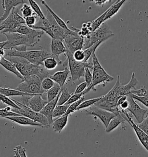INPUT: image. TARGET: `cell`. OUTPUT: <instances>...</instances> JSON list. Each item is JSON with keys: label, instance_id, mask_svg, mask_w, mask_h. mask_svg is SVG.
I'll return each instance as SVG.
<instances>
[{"label": "cell", "instance_id": "6", "mask_svg": "<svg viewBox=\"0 0 148 157\" xmlns=\"http://www.w3.org/2000/svg\"><path fill=\"white\" fill-rule=\"evenodd\" d=\"M16 89L32 94H47L42 88V81L38 76L32 75L24 78V81L20 83Z\"/></svg>", "mask_w": 148, "mask_h": 157}, {"label": "cell", "instance_id": "11", "mask_svg": "<svg viewBox=\"0 0 148 157\" xmlns=\"http://www.w3.org/2000/svg\"><path fill=\"white\" fill-rule=\"evenodd\" d=\"M120 114L133 128L135 133L139 141L143 146V147L148 151V135L145 133L141 128H139L137 124L134 123V121L133 120V117H131V116L130 115L129 113L127 112V110L120 109Z\"/></svg>", "mask_w": 148, "mask_h": 157}, {"label": "cell", "instance_id": "9", "mask_svg": "<svg viewBox=\"0 0 148 157\" xmlns=\"http://www.w3.org/2000/svg\"><path fill=\"white\" fill-rule=\"evenodd\" d=\"M43 94H35L34 96H23L18 101L23 105L28 106L32 111L40 112L48 104L47 100L42 98Z\"/></svg>", "mask_w": 148, "mask_h": 157}, {"label": "cell", "instance_id": "42", "mask_svg": "<svg viewBox=\"0 0 148 157\" xmlns=\"http://www.w3.org/2000/svg\"><path fill=\"white\" fill-rule=\"evenodd\" d=\"M131 93L138 96V97H144L147 95V94L148 93V90L143 86H142L139 89L133 90L131 92Z\"/></svg>", "mask_w": 148, "mask_h": 157}, {"label": "cell", "instance_id": "44", "mask_svg": "<svg viewBox=\"0 0 148 157\" xmlns=\"http://www.w3.org/2000/svg\"><path fill=\"white\" fill-rule=\"evenodd\" d=\"M74 59L78 62H84V52L83 50H79L75 51L73 54Z\"/></svg>", "mask_w": 148, "mask_h": 157}, {"label": "cell", "instance_id": "14", "mask_svg": "<svg viewBox=\"0 0 148 157\" xmlns=\"http://www.w3.org/2000/svg\"><path fill=\"white\" fill-rule=\"evenodd\" d=\"M16 33L27 36L30 39L31 46H34L38 43V42H35V39L38 38L39 39L44 33L42 31L32 29L26 25H20L16 28Z\"/></svg>", "mask_w": 148, "mask_h": 157}, {"label": "cell", "instance_id": "28", "mask_svg": "<svg viewBox=\"0 0 148 157\" xmlns=\"http://www.w3.org/2000/svg\"><path fill=\"white\" fill-rule=\"evenodd\" d=\"M62 63H63V61L60 60L58 56L51 57L43 61V66L46 70H51L55 69L58 65Z\"/></svg>", "mask_w": 148, "mask_h": 157}, {"label": "cell", "instance_id": "41", "mask_svg": "<svg viewBox=\"0 0 148 157\" xmlns=\"http://www.w3.org/2000/svg\"><path fill=\"white\" fill-rule=\"evenodd\" d=\"M20 115L12 111H8L5 108H1L0 109V116L1 117H12V116H20Z\"/></svg>", "mask_w": 148, "mask_h": 157}, {"label": "cell", "instance_id": "3", "mask_svg": "<svg viewBox=\"0 0 148 157\" xmlns=\"http://www.w3.org/2000/svg\"><path fill=\"white\" fill-rule=\"evenodd\" d=\"M5 56L22 57L32 64L42 65H43V61L47 58L56 56L43 50L18 51L14 48L5 50Z\"/></svg>", "mask_w": 148, "mask_h": 157}, {"label": "cell", "instance_id": "19", "mask_svg": "<svg viewBox=\"0 0 148 157\" xmlns=\"http://www.w3.org/2000/svg\"><path fill=\"white\" fill-rule=\"evenodd\" d=\"M69 69L65 67L64 70L58 71L53 75H50L49 77L55 83L59 84L61 88H63L65 85L67 79L69 77Z\"/></svg>", "mask_w": 148, "mask_h": 157}, {"label": "cell", "instance_id": "47", "mask_svg": "<svg viewBox=\"0 0 148 157\" xmlns=\"http://www.w3.org/2000/svg\"><path fill=\"white\" fill-rule=\"evenodd\" d=\"M84 78H85V82L88 84V87L92 84V74L91 73L90 68L88 67H86L85 69Z\"/></svg>", "mask_w": 148, "mask_h": 157}, {"label": "cell", "instance_id": "34", "mask_svg": "<svg viewBox=\"0 0 148 157\" xmlns=\"http://www.w3.org/2000/svg\"><path fill=\"white\" fill-rule=\"evenodd\" d=\"M69 106L68 105H63L60 106L57 105L53 112V118L61 117L65 115Z\"/></svg>", "mask_w": 148, "mask_h": 157}, {"label": "cell", "instance_id": "23", "mask_svg": "<svg viewBox=\"0 0 148 157\" xmlns=\"http://www.w3.org/2000/svg\"><path fill=\"white\" fill-rule=\"evenodd\" d=\"M31 28L34 29H37V30L42 31L44 33H46L49 36H51V39L55 38V35L51 29L49 23L47 19H46H46H43V20L39 19V20L37 22V24L31 27Z\"/></svg>", "mask_w": 148, "mask_h": 157}, {"label": "cell", "instance_id": "29", "mask_svg": "<svg viewBox=\"0 0 148 157\" xmlns=\"http://www.w3.org/2000/svg\"><path fill=\"white\" fill-rule=\"evenodd\" d=\"M42 4L45 7V8H46L47 10H48L51 13V14L52 15V16L53 17V18L56 21L57 23V24L60 25L61 28H64V29H66V30L71 29H69L68 27V26L67 25V24L65 23L64 21L62 19H61L58 15L56 14L55 13L53 12V10L51 9V7L47 5V4L46 3V1H45L43 0L42 1Z\"/></svg>", "mask_w": 148, "mask_h": 157}, {"label": "cell", "instance_id": "52", "mask_svg": "<svg viewBox=\"0 0 148 157\" xmlns=\"http://www.w3.org/2000/svg\"><path fill=\"white\" fill-rule=\"evenodd\" d=\"M129 106V102L128 101V100H127L124 102L122 104H121L119 107V109L121 110H127Z\"/></svg>", "mask_w": 148, "mask_h": 157}, {"label": "cell", "instance_id": "48", "mask_svg": "<svg viewBox=\"0 0 148 157\" xmlns=\"http://www.w3.org/2000/svg\"><path fill=\"white\" fill-rule=\"evenodd\" d=\"M137 125L138 126L139 128L142 129L145 133H146L148 135V116L141 123L138 124Z\"/></svg>", "mask_w": 148, "mask_h": 157}, {"label": "cell", "instance_id": "15", "mask_svg": "<svg viewBox=\"0 0 148 157\" xmlns=\"http://www.w3.org/2000/svg\"><path fill=\"white\" fill-rule=\"evenodd\" d=\"M46 19H47L52 32L53 33L56 39H58L61 40H64V39L66 37L69 33L71 29L66 30L64 28H61L60 25L55 20L51 14V13L46 10Z\"/></svg>", "mask_w": 148, "mask_h": 157}, {"label": "cell", "instance_id": "25", "mask_svg": "<svg viewBox=\"0 0 148 157\" xmlns=\"http://www.w3.org/2000/svg\"><path fill=\"white\" fill-rule=\"evenodd\" d=\"M126 1L125 0H118L116 1L113 4L111 5V6L107 10V13L105 17L104 22L106 20L112 18L113 16H114L120 10L121 6Z\"/></svg>", "mask_w": 148, "mask_h": 157}, {"label": "cell", "instance_id": "1", "mask_svg": "<svg viewBox=\"0 0 148 157\" xmlns=\"http://www.w3.org/2000/svg\"><path fill=\"white\" fill-rule=\"evenodd\" d=\"M138 81L135 78V73L133 72L129 83L123 84L120 83V76H117L115 85L106 94L102 96L101 100L94 105L97 108H101L113 113L116 115L120 113V109L117 102L119 98L125 96H128L131 92L136 89L135 85Z\"/></svg>", "mask_w": 148, "mask_h": 157}, {"label": "cell", "instance_id": "13", "mask_svg": "<svg viewBox=\"0 0 148 157\" xmlns=\"http://www.w3.org/2000/svg\"><path fill=\"white\" fill-rule=\"evenodd\" d=\"M127 100L129 102V106L127 111H129L134 116L137 121L138 124L141 123L145 119V116L148 110L142 109L139 106L131 94L128 95Z\"/></svg>", "mask_w": 148, "mask_h": 157}, {"label": "cell", "instance_id": "33", "mask_svg": "<svg viewBox=\"0 0 148 157\" xmlns=\"http://www.w3.org/2000/svg\"><path fill=\"white\" fill-rule=\"evenodd\" d=\"M28 2L30 3V5L31 6V7L32 8L33 11L34 12V13L37 14L38 17H39V19H41V20L46 19V16L43 13V12H42L41 9L40 8L39 5L37 4V2L35 1L29 0Z\"/></svg>", "mask_w": 148, "mask_h": 157}, {"label": "cell", "instance_id": "16", "mask_svg": "<svg viewBox=\"0 0 148 157\" xmlns=\"http://www.w3.org/2000/svg\"><path fill=\"white\" fill-rule=\"evenodd\" d=\"M14 9L12 10L8 17L4 21L1 23L0 33L2 34L5 33H16V28L20 25L18 23L15 17L14 13Z\"/></svg>", "mask_w": 148, "mask_h": 157}, {"label": "cell", "instance_id": "30", "mask_svg": "<svg viewBox=\"0 0 148 157\" xmlns=\"http://www.w3.org/2000/svg\"><path fill=\"white\" fill-rule=\"evenodd\" d=\"M61 94H60V96L59 97V101H58V103H57V105H59V106L65 105L73 94L72 93L69 92L66 85H65L64 86L61 88Z\"/></svg>", "mask_w": 148, "mask_h": 157}, {"label": "cell", "instance_id": "35", "mask_svg": "<svg viewBox=\"0 0 148 157\" xmlns=\"http://www.w3.org/2000/svg\"><path fill=\"white\" fill-rule=\"evenodd\" d=\"M101 97H98V98L89 99V100H88L84 101L79 106L78 108L76 109V111L85 109V108H90V106H93L95 104L97 103V102L101 100Z\"/></svg>", "mask_w": 148, "mask_h": 157}, {"label": "cell", "instance_id": "46", "mask_svg": "<svg viewBox=\"0 0 148 157\" xmlns=\"http://www.w3.org/2000/svg\"><path fill=\"white\" fill-rule=\"evenodd\" d=\"M132 97H133L135 100H137L138 101L140 102L142 104H143L144 106H146L148 108V93L146 96H144V97H138L135 95H134L133 94H131Z\"/></svg>", "mask_w": 148, "mask_h": 157}, {"label": "cell", "instance_id": "21", "mask_svg": "<svg viewBox=\"0 0 148 157\" xmlns=\"http://www.w3.org/2000/svg\"><path fill=\"white\" fill-rule=\"evenodd\" d=\"M0 64L8 71L14 73V75H16V76L18 78L20 79L22 81H24V77L20 74V73L18 71L16 66L14 65L12 62L6 59V58H5L4 57L1 56L0 59Z\"/></svg>", "mask_w": 148, "mask_h": 157}, {"label": "cell", "instance_id": "5", "mask_svg": "<svg viewBox=\"0 0 148 157\" xmlns=\"http://www.w3.org/2000/svg\"><path fill=\"white\" fill-rule=\"evenodd\" d=\"M113 36H114V33L111 31L109 26L104 23L96 31L92 33L88 37L84 38L83 50L88 49L97 43H102Z\"/></svg>", "mask_w": 148, "mask_h": 157}, {"label": "cell", "instance_id": "7", "mask_svg": "<svg viewBox=\"0 0 148 157\" xmlns=\"http://www.w3.org/2000/svg\"><path fill=\"white\" fill-rule=\"evenodd\" d=\"M68 60L69 69L70 74L71 75V78L73 81L80 80V78L82 77H84L85 69L86 67L92 69L93 64L92 62L84 63L83 62H78L74 59L73 54L67 51L65 54Z\"/></svg>", "mask_w": 148, "mask_h": 157}, {"label": "cell", "instance_id": "45", "mask_svg": "<svg viewBox=\"0 0 148 157\" xmlns=\"http://www.w3.org/2000/svg\"><path fill=\"white\" fill-rule=\"evenodd\" d=\"M84 96V93H79V94H73L71 97L69 98V100L68 102L65 104V105H71L72 103H74L75 102L78 101L79 100H80L82 97Z\"/></svg>", "mask_w": 148, "mask_h": 157}, {"label": "cell", "instance_id": "17", "mask_svg": "<svg viewBox=\"0 0 148 157\" xmlns=\"http://www.w3.org/2000/svg\"><path fill=\"white\" fill-rule=\"evenodd\" d=\"M26 1L22 0H2L1 1V5L4 9V13L1 17L0 21L1 23L4 21L8 17L9 14H10L12 10L15 8L18 5L25 2Z\"/></svg>", "mask_w": 148, "mask_h": 157}, {"label": "cell", "instance_id": "39", "mask_svg": "<svg viewBox=\"0 0 148 157\" xmlns=\"http://www.w3.org/2000/svg\"><path fill=\"white\" fill-rule=\"evenodd\" d=\"M20 12L22 13V16L24 19H26L28 17H30L34 14L33 10L31 6H29L26 4H24L22 8L20 9Z\"/></svg>", "mask_w": 148, "mask_h": 157}, {"label": "cell", "instance_id": "32", "mask_svg": "<svg viewBox=\"0 0 148 157\" xmlns=\"http://www.w3.org/2000/svg\"><path fill=\"white\" fill-rule=\"evenodd\" d=\"M106 13H107V10L97 19L94 20L92 21H91V31L92 33L96 31L98 28H100L102 24L104 23V19Z\"/></svg>", "mask_w": 148, "mask_h": 157}, {"label": "cell", "instance_id": "27", "mask_svg": "<svg viewBox=\"0 0 148 157\" xmlns=\"http://www.w3.org/2000/svg\"><path fill=\"white\" fill-rule=\"evenodd\" d=\"M126 121L125 119L122 117V116L120 115V113L117 115L115 117L111 120L109 124L108 125L105 129V131L107 133H109L113 130L116 129L120 124L125 123Z\"/></svg>", "mask_w": 148, "mask_h": 157}, {"label": "cell", "instance_id": "40", "mask_svg": "<svg viewBox=\"0 0 148 157\" xmlns=\"http://www.w3.org/2000/svg\"><path fill=\"white\" fill-rule=\"evenodd\" d=\"M55 83V82L51 79L47 77L42 81V88L44 91L47 92L51 88L53 87Z\"/></svg>", "mask_w": 148, "mask_h": 157}, {"label": "cell", "instance_id": "24", "mask_svg": "<svg viewBox=\"0 0 148 157\" xmlns=\"http://www.w3.org/2000/svg\"><path fill=\"white\" fill-rule=\"evenodd\" d=\"M68 115H64L63 116H61L59 118L54 120L52 123V128L54 131L57 133H60L68 123Z\"/></svg>", "mask_w": 148, "mask_h": 157}, {"label": "cell", "instance_id": "4", "mask_svg": "<svg viewBox=\"0 0 148 157\" xmlns=\"http://www.w3.org/2000/svg\"><path fill=\"white\" fill-rule=\"evenodd\" d=\"M92 58L93 64L92 69V82L83 92L84 94H86L90 90H93L97 86H98L102 83L106 84L108 82H110L114 79V78L108 74L105 69L102 67V66L98 61L95 52L92 54Z\"/></svg>", "mask_w": 148, "mask_h": 157}, {"label": "cell", "instance_id": "51", "mask_svg": "<svg viewBox=\"0 0 148 157\" xmlns=\"http://www.w3.org/2000/svg\"><path fill=\"white\" fill-rule=\"evenodd\" d=\"M93 1L97 5L104 6L106 4L110 2L111 1H107V0H94V1Z\"/></svg>", "mask_w": 148, "mask_h": 157}, {"label": "cell", "instance_id": "20", "mask_svg": "<svg viewBox=\"0 0 148 157\" xmlns=\"http://www.w3.org/2000/svg\"><path fill=\"white\" fill-rule=\"evenodd\" d=\"M51 53L56 56H59L61 54H65L67 50L65 46L64 42L58 39H51Z\"/></svg>", "mask_w": 148, "mask_h": 157}, {"label": "cell", "instance_id": "12", "mask_svg": "<svg viewBox=\"0 0 148 157\" xmlns=\"http://www.w3.org/2000/svg\"><path fill=\"white\" fill-rule=\"evenodd\" d=\"M85 111L87 115L94 116L98 117L105 127V128L108 127L111 120L116 116L112 112L97 108L94 105L90 107L88 110Z\"/></svg>", "mask_w": 148, "mask_h": 157}, {"label": "cell", "instance_id": "36", "mask_svg": "<svg viewBox=\"0 0 148 157\" xmlns=\"http://www.w3.org/2000/svg\"><path fill=\"white\" fill-rule=\"evenodd\" d=\"M101 43H97L96 44L92 45V46L90 47V48L84 50V60L83 62H84V63L88 62V60H89L90 58L92 56V54L95 52V51L98 48V47L99 46Z\"/></svg>", "mask_w": 148, "mask_h": 157}, {"label": "cell", "instance_id": "8", "mask_svg": "<svg viewBox=\"0 0 148 157\" xmlns=\"http://www.w3.org/2000/svg\"><path fill=\"white\" fill-rule=\"evenodd\" d=\"M4 35L6 40L0 43V50H6L20 46L32 47L30 39L26 35L18 33H5Z\"/></svg>", "mask_w": 148, "mask_h": 157}, {"label": "cell", "instance_id": "22", "mask_svg": "<svg viewBox=\"0 0 148 157\" xmlns=\"http://www.w3.org/2000/svg\"><path fill=\"white\" fill-rule=\"evenodd\" d=\"M5 119L11 120L12 121L18 123V124L22 125H31V126H38L40 127H43L42 125L34 121L30 118L27 117L20 116H12V117H7Z\"/></svg>", "mask_w": 148, "mask_h": 157}, {"label": "cell", "instance_id": "10", "mask_svg": "<svg viewBox=\"0 0 148 157\" xmlns=\"http://www.w3.org/2000/svg\"><path fill=\"white\" fill-rule=\"evenodd\" d=\"M84 39L78 33L71 29V32L64 39V43L67 51L74 54L75 51L83 49Z\"/></svg>", "mask_w": 148, "mask_h": 157}, {"label": "cell", "instance_id": "37", "mask_svg": "<svg viewBox=\"0 0 148 157\" xmlns=\"http://www.w3.org/2000/svg\"><path fill=\"white\" fill-rule=\"evenodd\" d=\"M0 99L1 101L4 102L5 104L9 105V106L12 107V108L15 109H20V108L16 104V103L14 101L13 99H10L9 97L5 96L3 94H0Z\"/></svg>", "mask_w": 148, "mask_h": 157}, {"label": "cell", "instance_id": "38", "mask_svg": "<svg viewBox=\"0 0 148 157\" xmlns=\"http://www.w3.org/2000/svg\"><path fill=\"white\" fill-rule=\"evenodd\" d=\"M84 101H85V98L83 96V97H82L80 100H79L78 101L75 102L74 103H72V104L69 105V108L67 110V112L66 113V115H69L70 114L74 113V112L76 111L77 108H78L79 106Z\"/></svg>", "mask_w": 148, "mask_h": 157}, {"label": "cell", "instance_id": "26", "mask_svg": "<svg viewBox=\"0 0 148 157\" xmlns=\"http://www.w3.org/2000/svg\"><path fill=\"white\" fill-rule=\"evenodd\" d=\"M0 93L1 94H3L5 96L10 97V96H34L35 94H28L26 93L23 92L21 91H19L17 89H12L10 88H0Z\"/></svg>", "mask_w": 148, "mask_h": 157}, {"label": "cell", "instance_id": "31", "mask_svg": "<svg viewBox=\"0 0 148 157\" xmlns=\"http://www.w3.org/2000/svg\"><path fill=\"white\" fill-rule=\"evenodd\" d=\"M61 88L60 87V85L57 83H55V85L53 87L51 88L50 90H49L47 92V100L48 102H51L55 100L57 96L61 92Z\"/></svg>", "mask_w": 148, "mask_h": 157}, {"label": "cell", "instance_id": "54", "mask_svg": "<svg viewBox=\"0 0 148 157\" xmlns=\"http://www.w3.org/2000/svg\"><path fill=\"white\" fill-rule=\"evenodd\" d=\"M14 154H15V157H20V155H19V154H18V151H14Z\"/></svg>", "mask_w": 148, "mask_h": 157}, {"label": "cell", "instance_id": "43", "mask_svg": "<svg viewBox=\"0 0 148 157\" xmlns=\"http://www.w3.org/2000/svg\"><path fill=\"white\" fill-rule=\"evenodd\" d=\"M37 17H38V16L37 14L34 13L32 16L28 17L26 19H25L26 25L30 28L32 26L35 25L37 24Z\"/></svg>", "mask_w": 148, "mask_h": 157}, {"label": "cell", "instance_id": "18", "mask_svg": "<svg viewBox=\"0 0 148 157\" xmlns=\"http://www.w3.org/2000/svg\"><path fill=\"white\" fill-rule=\"evenodd\" d=\"M61 92H60L59 94L57 96V97L56 98L55 100L51 102H49L48 104L46 106L44 107V108L42 110L40 113L43 114V115L45 116L46 118L47 119L49 124H52L53 122V112L55 109L57 105L58 101L59 99Z\"/></svg>", "mask_w": 148, "mask_h": 157}, {"label": "cell", "instance_id": "2", "mask_svg": "<svg viewBox=\"0 0 148 157\" xmlns=\"http://www.w3.org/2000/svg\"><path fill=\"white\" fill-rule=\"evenodd\" d=\"M4 57L16 66L18 71L24 78L35 75L42 81L50 75L43 65L32 64L22 57L10 56H5Z\"/></svg>", "mask_w": 148, "mask_h": 157}, {"label": "cell", "instance_id": "53", "mask_svg": "<svg viewBox=\"0 0 148 157\" xmlns=\"http://www.w3.org/2000/svg\"><path fill=\"white\" fill-rule=\"evenodd\" d=\"M127 96H123L119 98V100H118V102H117L118 106H120V105L122 104L124 102L127 100Z\"/></svg>", "mask_w": 148, "mask_h": 157}, {"label": "cell", "instance_id": "50", "mask_svg": "<svg viewBox=\"0 0 148 157\" xmlns=\"http://www.w3.org/2000/svg\"><path fill=\"white\" fill-rule=\"evenodd\" d=\"M14 151H18L20 157H27L25 148L22 147L21 145H18V146H16V147L14 149Z\"/></svg>", "mask_w": 148, "mask_h": 157}, {"label": "cell", "instance_id": "49", "mask_svg": "<svg viewBox=\"0 0 148 157\" xmlns=\"http://www.w3.org/2000/svg\"><path fill=\"white\" fill-rule=\"evenodd\" d=\"M88 88V85L87 83L86 82H83L80 85H79L78 86L76 87L74 94H79V93H83Z\"/></svg>", "mask_w": 148, "mask_h": 157}]
</instances>
